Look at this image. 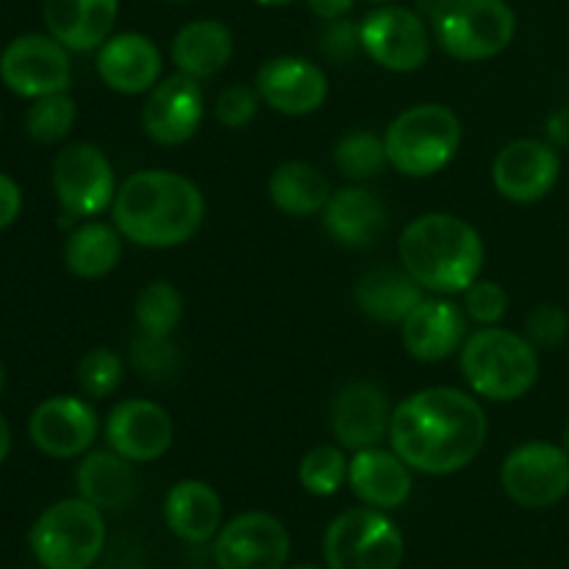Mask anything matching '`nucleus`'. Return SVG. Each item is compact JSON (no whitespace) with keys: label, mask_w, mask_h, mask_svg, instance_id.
<instances>
[{"label":"nucleus","mask_w":569,"mask_h":569,"mask_svg":"<svg viewBox=\"0 0 569 569\" xmlns=\"http://www.w3.org/2000/svg\"><path fill=\"white\" fill-rule=\"evenodd\" d=\"M259 92L256 87H244V83H231V87L222 89L217 94L214 103V117L226 128H244L256 120V111H259Z\"/></svg>","instance_id":"nucleus-39"},{"label":"nucleus","mask_w":569,"mask_h":569,"mask_svg":"<svg viewBox=\"0 0 569 569\" xmlns=\"http://www.w3.org/2000/svg\"><path fill=\"white\" fill-rule=\"evenodd\" d=\"M120 0H44L42 20L53 39L72 53L98 50L114 31Z\"/></svg>","instance_id":"nucleus-22"},{"label":"nucleus","mask_w":569,"mask_h":569,"mask_svg":"<svg viewBox=\"0 0 569 569\" xmlns=\"http://www.w3.org/2000/svg\"><path fill=\"white\" fill-rule=\"evenodd\" d=\"M359 33L361 50L389 72L420 70L431 53L428 26L417 11L406 9V6H376L359 22Z\"/></svg>","instance_id":"nucleus-12"},{"label":"nucleus","mask_w":569,"mask_h":569,"mask_svg":"<svg viewBox=\"0 0 569 569\" xmlns=\"http://www.w3.org/2000/svg\"><path fill=\"white\" fill-rule=\"evenodd\" d=\"M292 550L287 526L267 511H248L220 528L214 559L220 569H283Z\"/></svg>","instance_id":"nucleus-13"},{"label":"nucleus","mask_w":569,"mask_h":569,"mask_svg":"<svg viewBox=\"0 0 569 569\" xmlns=\"http://www.w3.org/2000/svg\"><path fill=\"white\" fill-rule=\"evenodd\" d=\"M348 483L372 509H400L411 495V467L395 450L365 448L350 459Z\"/></svg>","instance_id":"nucleus-24"},{"label":"nucleus","mask_w":569,"mask_h":569,"mask_svg":"<svg viewBox=\"0 0 569 569\" xmlns=\"http://www.w3.org/2000/svg\"><path fill=\"white\" fill-rule=\"evenodd\" d=\"M365 3H372V6H387V3H392V0H365Z\"/></svg>","instance_id":"nucleus-47"},{"label":"nucleus","mask_w":569,"mask_h":569,"mask_svg":"<svg viewBox=\"0 0 569 569\" xmlns=\"http://www.w3.org/2000/svg\"><path fill=\"white\" fill-rule=\"evenodd\" d=\"M0 81L28 100L67 92L72 83L70 50L50 33H20L0 53Z\"/></svg>","instance_id":"nucleus-10"},{"label":"nucleus","mask_w":569,"mask_h":569,"mask_svg":"<svg viewBox=\"0 0 569 569\" xmlns=\"http://www.w3.org/2000/svg\"><path fill=\"white\" fill-rule=\"evenodd\" d=\"M565 450L569 453V422H567V428H565Z\"/></svg>","instance_id":"nucleus-48"},{"label":"nucleus","mask_w":569,"mask_h":569,"mask_svg":"<svg viewBox=\"0 0 569 569\" xmlns=\"http://www.w3.org/2000/svg\"><path fill=\"white\" fill-rule=\"evenodd\" d=\"M461 120L442 103H420L400 111L383 133L389 167L406 178H428L445 170L461 148Z\"/></svg>","instance_id":"nucleus-5"},{"label":"nucleus","mask_w":569,"mask_h":569,"mask_svg":"<svg viewBox=\"0 0 569 569\" xmlns=\"http://www.w3.org/2000/svg\"><path fill=\"white\" fill-rule=\"evenodd\" d=\"M131 361L137 372L148 381H167L178 372V345L172 337H150L139 331L131 342Z\"/></svg>","instance_id":"nucleus-36"},{"label":"nucleus","mask_w":569,"mask_h":569,"mask_svg":"<svg viewBox=\"0 0 569 569\" xmlns=\"http://www.w3.org/2000/svg\"><path fill=\"white\" fill-rule=\"evenodd\" d=\"M28 542L44 569H89L103 553V511L83 498L59 500L37 517Z\"/></svg>","instance_id":"nucleus-7"},{"label":"nucleus","mask_w":569,"mask_h":569,"mask_svg":"<svg viewBox=\"0 0 569 569\" xmlns=\"http://www.w3.org/2000/svg\"><path fill=\"white\" fill-rule=\"evenodd\" d=\"M106 442L133 465L156 461L176 442V422L164 406L131 398L117 403L106 420Z\"/></svg>","instance_id":"nucleus-17"},{"label":"nucleus","mask_w":569,"mask_h":569,"mask_svg":"<svg viewBox=\"0 0 569 569\" xmlns=\"http://www.w3.org/2000/svg\"><path fill=\"white\" fill-rule=\"evenodd\" d=\"M392 403L381 383L356 378L331 400V431L345 450L376 448L389 437Z\"/></svg>","instance_id":"nucleus-18"},{"label":"nucleus","mask_w":569,"mask_h":569,"mask_svg":"<svg viewBox=\"0 0 569 569\" xmlns=\"http://www.w3.org/2000/svg\"><path fill=\"white\" fill-rule=\"evenodd\" d=\"M50 183H53V194L67 222L103 214L114 203L117 194L111 161L98 144L89 142L64 144L56 153Z\"/></svg>","instance_id":"nucleus-9"},{"label":"nucleus","mask_w":569,"mask_h":569,"mask_svg":"<svg viewBox=\"0 0 569 569\" xmlns=\"http://www.w3.org/2000/svg\"><path fill=\"white\" fill-rule=\"evenodd\" d=\"M167 3H192V0H167Z\"/></svg>","instance_id":"nucleus-49"},{"label":"nucleus","mask_w":569,"mask_h":569,"mask_svg":"<svg viewBox=\"0 0 569 569\" xmlns=\"http://www.w3.org/2000/svg\"><path fill=\"white\" fill-rule=\"evenodd\" d=\"M22 211V189L11 176L0 172V231L11 228Z\"/></svg>","instance_id":"nucleus-41"},{"label":"nucleus","mask_w":569,"mask_h":569,"mask_svg":"<svg viewBox=\"0 0 569 569\" xmlns=\"http://www.w3.org/2000/svg\"><path fill=\"white\" fill-rule=\"evenodd\" d=\"M545 133L553 148H569V106H561L545 122Z\"/></svg>","instance_id":"nucleus-42"},{"label":"nucleus","mask_w":569,"mask_h":569,"mask_svg":"<svg viewBox=\"0 0 569 569\" xmlns=\"http://www.w3.org/2000/svg\"><path fill=\"white\" fill-rule=\"evenodd\" d=\"M170 53L178 72L206 81L226 70L233 59V33L220 20H192L176 33Z\"/></svg>","instance_id":"nucleus-26"},{"label":"nucleus","mask_w":569,"mask_h":569,"mask_svg":"<svg viewBox=\"0 0 569 569\" xmlns=\"http://www.w3.org/2000/svg\"><path fill=\"white\" fill-rule=\"evenodd\" d=\"M28 437L50 459H78L98 439V415L83 398L56 395L33 409Z\"/></svg>","instance_id":"nucleus-16"},{"label":"nucleus","mask_w":569,"mask_h":569,"mask_svg":"<svg viewBox=\"0 0 569 569\" xmlns=\"http://www.w3.org/2000/svg\"><path fill=\"white\" fill-rule=\"evenodd\" d=\"M6 381H9V376H6V365H3V361H0V395H3Z\"/></svg>","instance_id":"nucleus-46"},{"label":"nucleus","mask_w":569,"mask_h":569,"mask_svg":"<svg viewBox=\"0 0 569 569\" xmlns=\"http://www.w3.org/2000/svg\"><path fill=\"white\" fill-rule=\"evenodd\" d=\"M133 317L142 333L150 337H172L181 326L183 298L170 281H150L133 303Z\"/></svg>","instance_id":"nucleus-31"},{"label":"nucleus","mask_w":569,"mask_h":569,"mask_svg":"<svg viewBox=\"0 0 569 569\" xmlns=\"http://www.w3.org/2000/svg\"><path fill=\"white\" fill-rule=\"evenodd\" d=\"M361 50V33L356 22H350L348 17H339V20H326L320 31V53L326 56L333 64H348L356 59V53Z\"/></svg>","instance_id":"nucleus-40"},{"label":"nucleus","mask_w":569,"mask_h":569,"mask_svg":"<svg viewBox=\"0 0 569 569\" xmlns=\"http://www.w3.org/2000/svg\"><path fill=\"white\" fill-rule=\"evenodd\" d=\"M111 217L117 231L139 248H178L203 226L206 200L198 183L181 172L142 170L117 189Z\"/></svg>","instance_id":"nucleus-2"},{"label":"nucleus","mask_w":569,"mask_h":569,"mask_svg":"<svg viewBox=\"0 0 569 569\" xmlns=\"http://www.w3.org/2000/svg\"><path fill=\"white\" fill-rule=\"evenodd\" d=\"M461 372L478 398L511 403L526 398L539 381V350L526 333L483 326L461 345Z\"/></svg>","instance_id":"nucleus-4"},{"label":"nucleus","mask_w":569,"mask_h":569,"mask_svg":"<svg viewBox=\"0 0 569 569\" xmlns=\"http://www.w3.org/2000/svg\"><path fill=\"white\" fill-rule=\"evenodd\" d=\"M559 150L542 139H515L495 156L492 181L506 200L520 206L539 203L559 183Z\"/></svg>","instance_id":"nucleus-15"},{"label":"nucleus","mask_w":569,"mask_h":569,"mask_svg":"<svg viewBox=\"0 0 569 569\" xmlns=\"http://www.w3.org/2000/svg\"><path fill=\"white\" fill-rule=\"evenodd\" d=\"M431 28L450 59L487 61L509 48L517 17L506 0H433Z\"/></svg>","instance_id":"nucleus-6"},{"label":"nucleus","mask_w":569,"mask_h":569,"mask_svg":"<svg viewBox=\"0 0 569 569\" xmlns=\"http://www.w3.org/2000/svg\"><path fill=\"white\" fill-rule=\"evenodd\" d=\"M295 569H317V567H295Z\"/></svg>","instance_id":"nucleus-50"},{"label":"nucleus","mask_w":569,"mask_h":569,"mask_svg":"<svg viewBox=\"0 0 569 569\" xmlns=\"http://www.w3.org/2000/svg\"><path fill=\"white\" fill-rule=\"evenodd\" d=\"M164 520L183 542L203 545L222 528V500L206 481H181L167 492Z\"/></svg>","instance_id":"nucleus-27"},{"label":"nucleus","mask_w":569,"mask_h":569,"mask_svg":"<svg viewBox=\"0 0 569 569\" xmlns=\"http://www.w3.org/2000/svg\"><path fill=\"white\" fill-rule=\"evenodd\" d=\"M400 337L411 359L437 365L467 342V315L445 295L422 298V303L400 322Z\"/></svg>","instance_id":"nucleus-20"},{"label":"nucleus","mask_w":569,"mask_h":569,"mask_svg":"<svg viewBox=\"0 0 569 569\" xmlns=\"http://www.w3.org/2000/svg\"><path fill=\"white\" fill-rule=\"evenodd\" d=\"M9 453H11V428H9V420L0 415V465L9 459Z\"/></svg>","instance_id":"nucleus-44"},{"label":"nucleus","mask_w":569,"mask_h":569,"mask_svg":"<svg viewBox=\"0 0 569 569\" xmlns=\"http://www.w3.org/2000/svg\"><path fill=\"white\" fill-rule=\"evenodd\" d=\"M0 53H3V48H0Z\"/></svg>","instance_id":"nucleus-51"},{"label":"nucleus","mask_w":569,"mask_h":569,"mask_svg":"<svg viewBox=\"0 0 569 569\" xmlns=\"http://www.w3.org/2000/svg\"><path fill=\"white\" fill-rule=\"evenodd\" d=\"M272 206L289 217H315L331 200V181L326 172L306 161H283L267 181Z\"/></svg>","instance_id":"nucleus-29"},{"label":"nucleus","mask_w":569,"mask_h":569,"mask_svg":"<svg viewBox=\"0 0 569 569\" xmlns=\"http://www.w3.org/2000/svg\"><path fill=\"white\" fill-rule=\"evenodd\" d=\"M98 76L109 89L120 94H144L161 78V50L144 33H111L98 48Z\"/></svg>","instance_id":"nucleus-21"},{"label":"nucleus","mask_w":569,"mask_h":569,"mask_svg":"<svg viewBox=\"0 0 569 569\" xmlns=\"http://www.w3.org/2000/svg\"><path fill=\"white\" fill-rule=\"evenodd\" d=\"M78 498L89 500L100 511H117L128 506L137 495V472L133 461L122 459L114 450H92L83 453L76 470Z\"/></svg>","instance_id":"nucleus-28"},{"label":"nucleus","mask_w":569,"mask_h":569,"mask_svg":"<svg viewBox=\"0 0 569 569\" xmlns=\"http://www.w3.org/2000/svg\"><path fill=\"white\" fill-rule=\"evenodd\" d=\"M122 233L106 222H83L72 228L64 242V267L76 278L98 281L106 278L122 259Z\"/></svg>","instance_id":"nucleus-30"},{"label":"nucleus","mask_w":569,"mask_h":569,"mask_svg":"<svg viewBox=\"0 0 569 569\" xmlns=\"http://www.w3.org/2000/svg\"><path fill=\"white\" fill-rule=\"evenodd\" d=\"M259 6H272V9H278V6H289L295 3V0H256Z\"/></svg>","instance_id":"nucleus-45"},{"label":"nucleus","mask_w":569,"mask_h":569,"mask_svg":"<svg viewBox=\"0 0 569 569\" xmlns=\"http://www.w3.org/2000/svg\"><path fill=\"white\" fill-rule=\"evenodd\" d=\"M256 92L272 111L303 117L328 100V76L300 56H276L256 72Z\"/></svg>","instance_id":"nucleus-19"},{"label":"nucleus","mask_w":569,"mask_h":569,"mask_svg":"<svg viewBox=\"0 0 569 569\" xmlns=\"http://www.w3.org/2000/svg\"><path fill=\"white\" fill-rule=\"evenodd\" d=\"M500 487L522 509H550L569 495V453L550 442L520 445L503 459Z\"/></svg>","instance_id":"nucleus-11"},{"label":"nucleus","mask_w":569,"mask_h":569,"mask_svg":"<svg viewBox=\"0 0 569 569\" xmlns=\"http://www.w3.org/2000/svg\"><path fill=\"white\" fill-rule=\"evenodd\" d=\"M203 89L194 78L176 72L148 92L142 106V131L161 148L187 144L203 122Z\"/></svg>","instance_id":"nucleus-14"},{"label":"nucleus","mask_w":569,"mask_h":569,"mask_svg":"<svg viewBox=\"0 0 569 569\" xmlns=\"http://www.w3.org/2000/svg\"><path fill=\"white\" fill-rule=\"evenodd\" d=\"M356 0H309V9L315 11L320 20H339V17H348L353 9Z\"/></svg>","instance_id":"nucleus-43"},{"label":"nucleus","mask_w":569,"mask_h":569,"mask_svg":"<svg viewBox=\"0 0 569 569\" xmlns=\"http://www.w3.org/2000/svg\"><path fill=\"white\" fill-rule=\"evenodd\" d=\"M322 226L333 242L345 248H372L389 228V211L376 192L365 187H342L322 209Z\"/></svg>","instance_id":"nucleus-23"},{"label":"nucleus","mask_w":569,"mask_h":569,"mask_svg":"<svg viewBox=\"0 0 569 569\" xmlns=\"http://www.w3.org/2000/svg\"><path fill=\"white\" fill-rule=\"evenodd\" d=\"M403 533L381 509H348L328 526L322 556L328 569H398Z\"/></svg>","instance_id":"nucleus-8"},{"label":"nucleus","mask_w":569,"mask_h":569,"mask_svg":"<svg viewBox=\"0 0 569 569\" xmlns=\"http://www.w3.org/2000/svg\"><path fill=\"white\" fill-rule=\"evenodd\" d=\"M422 292H426V289L406 272L403 264L372 267V270H367L353 287L356 306H359L370 320L387 322V326L403 322L406 317L422 303V298H426Z\"/></svg>","instance_id":"nucleus-25"},{"label":"nucleus","mask_w":569,"mask_h":569,"mask_svg":"<svg viewBox=\"0 0 569 569\" xmlns=\"http://www.w3.org/2000/svg\"><path fill=\"white\" fill-rule=\"evenodd\" d=\"M78 120L76 100L67 92L37 98L26 111V133L37 144H59L70 137Z\"/></svg>","instance_id":"nucleus-33"},{"label":"nucleus","mask_w":569,"mask_h":569,"mask_svg":"<svg viewBox=\"0 0 569 569\" xmlns=\"http://www.w3.org/2000/svg\"><path fill=\"white\" fill-rule=\"evenodd\" d=\"M122 372H126V365H122V359L114 350L92 348L83 353L81 361H78V389H81L87 398L103 400L117 392V387L122 383Z\"/></svg>","instance_id":"nucleus-35"},{"label":"nucleus","mask_w":569,"mask_h":569,"mask_svg":"<svg viewBox=\"0 0 569 569\" xmlns=\"http://www.w3.org/2000/svg\"><path fill=\"white\" fill-rule=\"evenodd\" d=\"M489 422L472 395L453 387H428L400 400L392 411V450L426 476L465 470L487 442Z\"/></svg>","instance_id":"nucleus-1"},{"label":"nucleus","mask_w":569,"mask_h":569,"mask_svg":"<svg viewBox=\"0 0 569 569\" xmlns=\"http://www.w3.org/2000/svg\"><path fill=\"white\" fill-rule=\"evenodd\" d=\"M465 315L478 326H500L509 315V292L498 281L478 278L465 289Z\"/></svg>","instance_id":"nucleus-37"},{"label":"nucleus","mask_w":569,"mask_h":569,"mask_svg":"<svg viewBox=\"0 0 569 569\" xmlns=\"http://www.w3.org/2000/svg\"><path fill=\"white\" fill-rule=\"evenodd\" d=\"M569 333V317L561 306L539 303L526 317V337L537 350H556L565 345Z\"/></svg>","instance_id":"nucleus-38"},{"label":"nucleus","mask_w":569,"mask_h":569,"mask_svg":"<svg viewBox=\"0 0 569 569\" xmlns=\"http://www.w3.org/2000/svg\"><path fill=\"white\" fill-rule=\"evenodd\" d=\"M333 164H337L339 176L348 178V181H372L389 167L383 137H376L370 131L348 133L333 150Z\"/></svg>","instance_id":"nucleus-32"},{"label":"nucleus","mask_w":569,"mask_h":569,"mask_svg":"<svg viewBox=\"0 0 569 569\" xmlns=\"http://www.w3.org/2000/svg\"><path fill=\"white\" fill-rule=\"evenodd\" d=\"M400 264L426 292L459 295L481 278L483 239L476 228L448 211H428L403 228Z\"/></svg>","instance_id":"nucleus-3"},{"label":"nucleus","mask_w":569,"mask_h":569,"mask_svg":"<svg viewBox=\"0 0 569 569\" xmlns=\"http://www.w3.org/2000/svg\"><path fill=\"white\" fill-rule=\"evenodd\" d=\"M350 459L345 456L342 445H317L309 453L300 459L298 478L300 487L306 489L315 498H328V495H337L339 487L348 481Z\"/></svg>","instance_id":"nucleus-34"}]
</instances>
